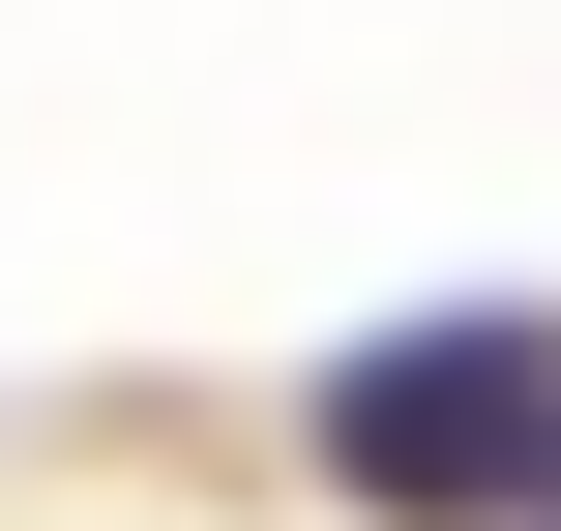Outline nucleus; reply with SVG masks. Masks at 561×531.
Here are the masks:
<instances>
[{"instance_id":"nucleus-1","label":"nucleus","mask_w":561,"mask_h":531,"mask_svg":"<svg viewBox=\"0 0 561 531\" xmlns=\"http://www.w3.org/2000/svg\"><path fill=\"white\" fill-rule=\"evenodd\" d=\"M325 473L533 531L561 503V325H385V355H325Z\"/></svg>"}]
</instances>
